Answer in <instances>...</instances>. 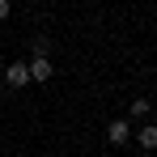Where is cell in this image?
I'll return each instance as SVG.
<instances>
[{
    "label": "cell",
    "mask_w": 157,
    "mask_h": 157,
    "mask_svg": "<svg viewBox=\"0 0 157 157\" xmlns=\"http://www.w3.org/2000/svg\"><path fill=\"white\" fill-rule=\"evenodd\" d=\"M4 85H9V89L30 85V68H26V59H17V64H9V68H4Z\"/></svg>",
    "instance_id": "1"
},
{
    "label": "cell",
    "mask_w": 157,
    "mask_h": 157,
    "mask_svg": "<svg viewBox=\"0 0 157 157\" xmlns=\"http://www.w3.org/2000/svg\"><path fill=\"white\" fill-rule=\"evenodd\" d=\"M26 68H30V81H51V59L47 55H34V59H26Z\"/></svg>",
    "instance_id": "2"
},
{
    "label": "cell",
    "mask_w": 157,
    "mask_h": 157,
    "mask_svg": "<svg viewBox=\"0 0 157 157\" xmlns=\"http://www.w3.org/2000/svg\"><path fill=\"white\" fill-rule=\"evenodd\" d=\"M106 140H110L115 149H119V144H128V140H132V123H128V119H115V123L106 128Z\"/></svg>",
    "instance_id": "3"
},
{
    "label": "cell",
    "mask_w": 157,
    "mask_h": 157,
    "mask_svg": "<svg viewBox=\"0 0 157 157\" xmlns=\"http://www.w3.org/2000/svg\"><path fill=\"white\" fill-rule=\"evenodd\" d=\"M136 140H140V149H157V123H140Z\"/></svg>",
    "instance_id": "4"
},
{
    "label": "cell",
    "mask_w": 157,
    "mask_h": 157,
    "mask_svg": "<svg viewBox=\"0 0 157 157\" xmlns=\"http://www.w3.org/2000/svg\"><path fill=\"white\" fill-rule=\"evenodd\" d=\"M128 115H132V119H140V123H144V119L153 115V106H149V98H136V102L128 106Z\"/></svg>",
    "instance_id": "5"
},
{
    "label": "cell",
    "mask_w": 157,
    "mask_h": 157,
    "mask_svg": "<svg viewBox=\"0 0 157 157\" xmlns=\"http://www.w3.org/2000/svg\"><path fill=\"white\" fill-rule=\"evenodd\" d=\"M4 17H9V0H0V21H4Z\"/></svg>",
    "instance_id": "6"
}]
</instances>
